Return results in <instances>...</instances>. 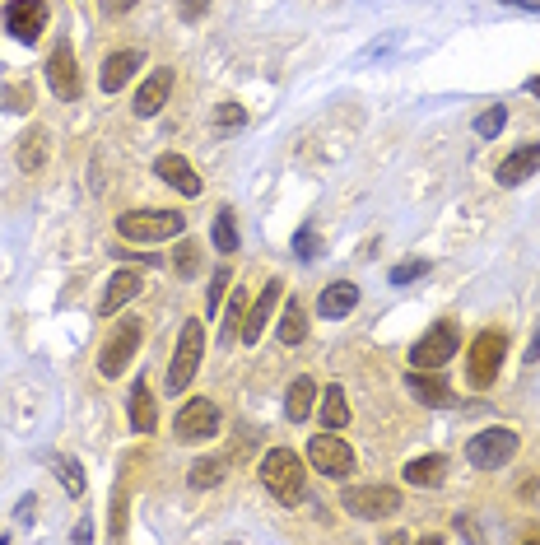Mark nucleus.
<instances>
[{"mask_svg":"<svg viewBox=\"0 0 540 545\" xmlns=\"http://www.w3.org/2000/svg\"><path fill=\"white\" fill-rule=\"evenodd\" d=\"M140 66H145V52H135V47H126V52H112L108 61H103V75H98L103 94H122V84H131Z\"/></svg>","mask_w":540,"mask_h":545,"instance_id":"15","label":"nucleus"},{"mask_svg":"<svg viewBox=\"0 0 540 545\" xmlns=\"http://www.w3.org/2000/svg\"><path fill=\"white\" fill-rule=\"evenodd\" d=\"M28 98H33V94H28L24 84H14V89H5V94H0V108H10V112H24V108H28Z\"/></svg>","mask_w":540,"mask_h":545,"instance_id":"35","label":"nucleus"},{"mask_svg":"<svg viewBox=\"0 0 540 545\" xmlns=\"http://www.w3.org/2000/svg\"><path fill=\"white\" fill-rule=\"evenodd\" d=\"M196 266H201V247H196V243H177L173 271H177V275H196Z\"/></svg>","mask_w":540,"mask_h":545,"instance_id":"31","label":"nucleus"},{"mask_svg":"<svg viewBox=\"0 0 540 545\" xmlns=\"http://www.w3.org/2000/svg\"><path fill=\"white\" fill-rule=\"evenodd\" d=\"M424 271H429V261H401V266H392V285H410Z\"/></svg>","mask_w":540,"mask_h":545,"instance_id":"34","label":"nucleus"},{"mask_svg":"<svg viewBox=\"0 0 540 545\" xmlns=\"http://www.w3.org/2000/svg\"><path fill=\"white\" fill-rule=\"evenodd\" d=\"M135 0H103V14H126Z\"/></svg>","mask_w":540,"mask_h":545,"instance_id":"38","label":"nucleus"},{"mask_svg":"<svg viewBox=\"0 0 540 545\" xmlns=\"http://www.w3.org/2000/svg\"><path fill=\"white\" fill-rule=\"evenodd\" d=\"M173 434H177V443H205V438H215L219 434V406L210 401V396L187 401V406L177 410Z\"/></svg>","mask_w":540,"mask_h":545,"instance_id":"8","label":"nucleus"},{"mask_svg":"<svg viewBox=\"0 0 540 545\" xmlns=\"http://www.w3.org/2000/svg\"><path fill=\"white\" fill-rule=\"evenodd\" d=\"M513 457H517V434L503 429V424L480 429V434L466 443V462H471L475 471H499V466H508Z\"/></svg>","mask_w":540,"mask_h":545,"instance_id":"5","label":"nucleus"},{"mask_svg":"<svg viewBox=\"0 0 540 545\" xmlns=\"http://www.w3.org/2000/svg\"><path fill=\"white\" fill-rule=\"evenodd\" d=\"M405 387H410V396L424 401V406H452V382H447L438 368H410V373H405Z\"/></svg>","mask_w":540,"mask_h":545,"instance_id":"14","label":"nucleus"},{"mask_svg":"<svg viewBox=\"0 0 540 545\" xmlns=\"http://www.w3.org/2000/svg\"><path fill=\"white\" fill-rule=\"evenodd\" d=\"M42 164H47V136H42V131H28V136L19 140V168H24V173H38Z\"/></svg>","mask_w":540,"mask_h":545,"instance_id":"26","label":"nucleus"},{"mask_svg":"<svg viewBox=\"0 0 540 545\" xmlns=\"http://www.w3.org/2000/svg\"><path fill=\"white\" fill-rule=\"evenodd\" d=\"M503 122H508V108H503V103H494V108H485L480 117H475V136L494 140L503 131Z\"/></svg>","mask_w":540,"mask_h":545,"instance_id":"29","label":"nucleus"},{"mask_svg":"<svg viewBox=\"0 0 540 545\" xmlns=\"http://www.w3.org/2000/svg\"><path fill=\"white\" fill-rule=\"evenodd\" d=\"M340 504H345V513H354V518L378 522V518L401 513V490H396V485H345Z\"/></svg>","mask_w":540,"mask_h":545,"instance_id":"4","label":"nucleus"},{"mask_svg":"<svg viewBox=\"0 0 540 545\" xmlns=\"http://www.w3.org/2000/svg\"><path fill=\"white\" fill-rule=\"evenodd\" d=\"M182 229H187V219L177 210H126L117 219V233L126 243H163V238H182Z\"/></svg>","mask_w":540,"mask_h":545,"instance_id":"2","label":"nucleus"},{"mask_svg":"<svg viewBox=\"0 0 540 545\" xmlns=\"http://www.w3.org/2000/svg\"><path fill=\"white\" fill-rule=\"evenodd\" d=\"M261 485H266L284 508L303 504V494H308V471H303V462H298V452L270 448L266 457H261Z\"/></svg>","mask_w":540,"mask_h":545,"instance_id":"1","label":"nucleus"},{"mask_svg":"<svg viewBox=\"0 0 540 545\" xmlns=\"http://www.w3.org/2000/svg\"><path fill=\"white\" fill-rule=\"evenodd\" d=\"M401 476L410 485H419V490H438L447 476V457H415V462H405Z\"/></svg>","mask_w":540,"mask_h":545,"instance_id":"23","label":"nucleus"},{"mask_svg":"<svg viewBox=\"0 0 540 545\" xmlns=\"http://www.w3.org/2000/svg\"><path fill=\"white\" fill-rule=\"evenodd\" d=\"M308 462L322 471V476H331V480H345L354 471V448L345 443V438H336V434H317L308 443Z\"/></svg>","mask_w":540,"mask_h":545,"instance_id":"10","label":"nucleus"},{"mask_svg":"<svg viewBox=\"0 0 540 545\" xmlns=\"http://www.w3.org/2000/svg\"><path fill=\"white\" fill-rule=\"evenodd\" d=\"M47 89H52L61 103L80 94V70H75V52H70V42H56L52 61H47Z\"/></svg>","mask_w":540,"mask_h":545,"instance_id":"13","label":"nucleus"},{"mask_svg":"<svg viewBox=\"0 0 540 545\" xmlns=\"http://www.w3.org/2000/svg\"><path fill=\"white\" fill-rule=\"evenodd\" d=\"M154 173H159L163 182L173 191H182V196H201L205 191V182H201V173L182 159V154H159V164H154Z\"/></svg>","mask_w":540,"mask_h":545,"instance_id":"16","label":"nucleus"},{"mask_svg":"<svg viewBox=\"0 0 540 545\" xmlns=\"http://www.w3.org/2000/svg\"><path fill=\"white\" fill-rule=\"evenodd\" d=\"M47 0H10L5 5V33H14L19 42H38V33L47 28Z\"/></svg>","mask_w":540,"mask_h":545,"instance_id":"11","label":"nucleus"},{"mask_svg":"<svg viewBox=\"0 0 540 545\" xmlns=\"http://www.w3.org/2000/svg\"><path fill=\"white\" fill-rule=\"evenodd\" d=\"M224 289H229V266H219L215 280H210V289H205V308H210V313L224 308Z\"/></svg>","mask_w":540,"mask_h":545,"instance_id":"32","label":"nucleus"},{"mask_svg":"<svg viewBox=\"0 0 540 545\" xmlns=\"http://www.w3.org/2000/svg\"><path fill=\"white\" fill-rule=\"evenodd\" d=\"M536 168H540V145H522V150H513L494 168V178H499V187H517V182L531 178Z\"/></svg>","mask_w":540,"mask_h":545,"instance_id":"19","label":"nucleus"},{"mask_svg":"<svg viewBox=\"0 0 540 545\" xmlns=\"http://www.w3.org/2000/svg\"><path fill=\"white\" fill-rule=\"evenodd\" d=\"M168 94H173V70L163 66V70H154L145 84H140V94H135V117H159L163 112V103H168Z\"/></svg>","mask_w":540,"mask_h":545,"instance_id":"17","label":"nucleus"},{"mask_svg":"<svg viewBox=\"0 0 540 545\" xmlns=\"http://www.w3.org/2000/svg\"><path fill=\"white\" fill-rule=\"evenodd\" d=\"M275 336H280V345H303V336H308V317H303V303H298V299L284 303Z\"/></svg>","mask_w":540,"mask_h":545,"instance_id":"25","label":"nucleus"},{"mask_svg":"<svg viewBox=\"0 0 540 545\" xmlns=\"http://www.w3.org/2000/svg\"><path fill=\"white\" fill-rule=\"evenodd\" d=\"M354 308H359V285H350V280H336V285L322 289V299H317V313L322 317H350Z\"/></svg>","mask_w":540,"mask_h":545,"instance_id":"20","label":"nucleus"},{"mask_svg":"<svg viewBox=\"0 0 540 545\" xmlns=\"http://www.w3.org/2000/svg\"><path fill=\"white\" fill-rule=\"evenodd\" d=\"M280 299H284V280H270V285H261L257 303H252V308H247V317H243V336H238V341H243V345H257L261 336H266L270 313L280 308Z\"/></svg>","mask_w":540,"mask_h":545,"instance_id":"12","label":"nucleus"},{"mask_svg":"<svg viewBox=\"0 0 540 545\" xmlns=\"http://www.w3.org/2000/svg\"><path fill=\"white\" fill-rule=\"evenodd\" d=\"M131 429L135 434H154V429H159V406H154L145 378L131 382Z\"/></svg>","mask_w":540,"mask_h":545,"instance_id":"21","label":"nucleus"},{"mask_svg":"<svg viewBox=\"0 0 540 545\" xmlns=\"http://www.w3.org/2000/svg\"><path fill=\"white\" fill-rule=\"evenodd\" d=\"M513 5H527V10H540V0H513Z\"/></svg>","mask_w":540,"mask_h":545,"instance_id":"41","label":"nucleus"},{"mask_svg":"<svg viewBox=\"0 0 540 545\" xmlns=\"http://www.w3.org/2000/svg\"><path fill=\"white\" fill-rule=\"evenodd\" d=\"M317 401H322V424H326V429H345V424H350V396H345L340 382H336V387H326Z\"/></svg>","mask_w":540,"mask_h":545,"instance_id":"24","label":"nucleus"},{"mask_svg":"<svg viewBox=\"0 0 540 545\" xmlns=\"http://www.w3.org/2000/svg\"><path fill=\"white\" fill-rule=\"evenodd\" d=\"M294 252H298L303 261H308V257H322V238H317L312 229H298V233H294Z\"/></svg>","mask_w":540,"mask_h":545,"instance_id":"33","label":"nucleus"},{"mask_svg":"<svg viewBox=\"0 0 540 545\" xmlns=\"http://www.w3.org/2000/svg\"><path fill=\"white\" fill-rule=\"evenodd\" d=\"M215 122H219V126H243V122H247V112L238 108V103H224V108L215 112Z\"/></svg>","mask_w":540,"mask_h":545,"instance_id":"36","label":"nucleus"},{"mask_svg":"<svg viewBox=\"0 0 540 545\" xmlns=\"http://www.w3.org/2000/svg\"><path fill=\"white\" fill-rule=\"evenodd\" d=\"M317 382L308 378V373H303V378H294L289 382V392H284V415H289V420L294 424H303L312 415V406H317Z\"/></svg>","mask_w":540,"mask_h":545,"instance_id":"22","label":"nucleus"},{"mask_svg":"<svg viewBox=\"0 0 540 545\" xmlns=\"http://www.w3.org/2000/svg\"><path fill=\"white\" fill-rule=\"evenodd\" d=\"M210 238H215V247L224 252V257H233V252H238V224H233V210H229V205H224V210L215 215V229H210Z\"/></svg>","mask_w":540,"mask_h":545,"instance_id":"27","label":"nucleus"},{"mask_svg":"<svg viewBox=\"0 0 540 545\" xmlns=\"http://www.w3.org/2000/svg\"><path fill=\"white\" fill-rule=\"evenodd\" d=\"M182 10H187V14H201V10H205V0H182Z\"/></svg>","mask_w":540,"mask_h":545,"instance_id":"39","label":"nucleus"},{"mask_svg":"<svg viewBox=\"0 0 540 545\" xmlns=\"http://www.w3.org/2000/svg\"><path fill=\"white\" fill-rule=\"evenodd\" d=\"M201 355H205V327L191 317L187 327H182V336H177V350H173V364H168V392L182 396L191 387V378H196V368H201Z\"/></svg>","mask_w":540,"mask_h":545,"instance_id":"3","label":"nucleus"},{"mask_svg":"<svg viewBox=\"0 0 540 545\" xmlns=\"http://www.w3.org/2000/svg\"><path fill=\"white\" fill-rule=\"evenodd\" d=\"M140 289H145L140 271H117V275L108 280V289H103V299H98V313H103V317L122 313L131 299H140Z\"/></svg>","mask_w":540,"mask_h":545,"instance_id":"18","label":"nucleus"},{"mask_svg":"<svg viewBox=\"0 0 540 545\" xmlns=\"http://www.w3.org/2000/svg\"><path fill=\"white\" fill-rule=\"evenodd\" d=\"M33 508H38V499H19V522H24V527H33V518H38Z\"/></svg>","mask_w":540,"mask_h":545,"instance_id":"37","label":"nucleus"},{"mask_svg":"<svg viewBox=\"0 0 540 545\" xmlns=\"http://www.w3.org/2000/svg\"><path fill=\"white\" fill-rule=\"evenodd\" d=\"M503 355H508V336L503 331H485V336H475L471 345V364H466V378H471V387H494V378H499L503 368Z\"/></svg>","mask_w":540,"mask_h":545,"instance_id":"6","label":"nucleus"},{"mask_svg":"<svg viewBox=\"0 0 540 545\" xmlns=\"http://www.w3.org/2000/svg\"><path fill=\"white\" fill-rule=\"evenodd\" d=\"M140 341H145V322L122 317V331H117V336L103 345V355H98V373H103V378H122V368L135 359Z\"/></svg>","mask_w":540,"mask_h":545,"instance_id":"9","label":"nucleus"},{"mask_svg":"<svg viewBox=\"0 0 540 545\" xmlns=\"http://www.w3.org/2000/svg\"><path fill=\"white\" fill-rule=\"evenodd\" d=\"M56 471H61V485H66V494H75L80 499L84 494V471L75 457H56Z\"/></svg>","mask_w":540,"mask_h":545,"instance_id":"30","label":"nucleus"},{"mask_svg":"<svg viewBox=\"0 0 540 545\" xmlns=\"http://www.w3.org/2000/svg\"><path fill=\"white\" fill-rule=\"evenodd\" d=\"M527 94H531V98H540V75H531V80H527Z\"/></svg>","mask_w":540,"mask_h":545,"instance_id":"40","label":"nucleus"},{"mask_svg":"<svg viewBox=\"0 0 540 545\" xmlns=\"http://www.w3.org/2000/svg\"><path fill=\"white\" fill-rule=\"evenodd\" d=\"M187 480H191V490H215L219 480H224V462H215V457H210V462H196L187 471Z\"/></svg>","mask_w":540,"mask_h":545,"instance_id":"28","label":"nucleus"},{"mask_svg":"<svg viewBox=\"0 0 540 545\" xmlns=\"http://www.w3.org/2000/svg\"><path fill=\"white\" fill-rule=\"evenodd\" d=\"M452 355H457V322L443 317V322H433V327L419 336V345L410 350V364L415 368H443V364H452Z\"/></svg>","mask_w":540,"mask_h":545,"instance_id":"7","label":"nucleus"}]
</instances>
